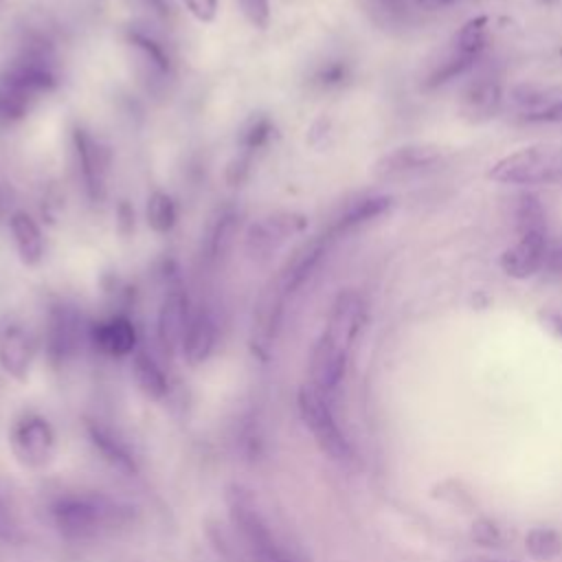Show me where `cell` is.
Wrapping results in <instances>:
<instances>
[{"label": "cell", "mask_w": 562, "mask_h": 562, "mask_svg": "<svg viewBox=\"0 0 562 562\" xmlns=\"http://www.w3.org/2000/svg\"><path fill=\"white\" fill-rule=\"evenodd\" d=\"M191 316V305L189 296L182 285L173 283L162 296V303L158 307V318H156V338L160 349L167 356H173L182 347V338L187 331V323Z\"/></svg>", "instance_id": "30bf717a"}, {"label": "cell", "mask_w": 562, "mask_h": 562, "mask_svg": "<svg viewBox=\"0 0 562 562\" xmlns=\"http://www.w3.org/2000/svg\"><path fill=\"white\" fill-rule=\"evenodd\" d=\"M92 347L108 358H125L136 353L138 331L132 318L123 314H114L105 321H99L88 331Z\"/></svg>", "instance_id": "9a60e30c"}, {"label": "cell", "mask_w": 562, "mask_h": 562, "mask_svg": "<svg viewBox=\"0 0 562 562\" xmlns=\"http://www.w3.org/2000/svg\"><path fill=\"white\" fill-rule=\"evenodd\" d=\"M35 358V338L15 318L0 321V367L13 380L24 382Z\"/></svg>", "instance_id": "8fae6325"}, {"label": "cell", "mask_w": 562, "mask_h": 562, "mask_svg": "<svg viewBox=\"0 0 562 562\" xmlns=\"http://www.w3.org/2000/svg\"><path fill=\"white\" fill-rule=\"evenodd\" d=\"M145 215H147V224L154 233L158 235H167L171 233V228L176 226V220H178V209H176V202L173 198L167 193V191H151L149 198H147V209H145Z\"/></svg>", "instance_id": "484cf974"}, {"label": "cell", "mask_w": 562, "mask_h": 562, "mask_svg": "<svg viewBox=\"0 0 562 562\" xmlns=\"http://www.w3.org/2000/svg\"><path fill=\"white\" fill-rule=\"evenodd\" d=\"M86 437L110 468L127 476L138 474V459L134 450L112 426L99 419H86Z\"/></svg>", "instance_id": "5bb4252c"}, {"label": "cell", "mask_w": 562, "mask_h": 562, "mask_svg": "<svg viewBox=\"0 0 562 562\" xmlns=\"http://www.w3.org/2000/svg\"><path fill=\"white\" fill-rule=\"evenodd\" d=\"M345 77V68L340 64H334V66H327L321 75H318V81L323 86H331V83H338L340 79Z\"/></svg>", "instance_id": "74e56055"}, {"label": "cell", "mask_w": 562, "mask_h": 562, "mask_svg": "<svg viewBox=\"0 0 562 562\" xmlns=\"http://www.w3.org/2000/svg\"><path fill=\"white\" fill-rule=\"evenodd\" d=\"M145 11H149V15L158 18V20H167L171 15V2L169 0H136Z\"/></svg>", "instance_id": "e575fe53"}, {"label": "cell", "mask_w": 562, "mask_h": 562, "mask_svg": "<svg viewBox=\"0 0 562 562\" xmlns=\"http://www.w3.org/2000/svg\"><path fill=\"white\" fill-rule=\"evenodd\" d=\"M514 217H516V231H518V235L544 233V231H547L544 209H542L540 200H538L533 193H522V195H518L516 209H514Z\"/></svg>", "instance_id": "83f0119b"}, {"label": "cell", "mask_w": 562, "mask_h": 562, "mask_svg": "<svg viewBox=\"0 0 562 562\" xmlns=\"http://www.w3.org/2000/svg\"><path fill=\"white\" fill-rule=\"evenodd\" d=\"M544 270L553 277L562 279V241L560 244H549L547 257H544Z\"/></svg>", "instance_id": "836d02e7"}, {"label": "cell", "mask_w": 562, "mask_h": 562, "mask_svg": "<svg viewBox=\"0 0 562 562\" xmlns=\"http://www.w3.org/2000/svg\"><path fill=\"white\" fill-rule=\"evenodd\" d=\"M325 248H327V239L325 237H318L310 244H305L303 248H299L294 252V257L285 263V268L281 270V274L277 277V283L281 285V290L285 294H292L296 292V288H301L307 277L314 272V268L318 266V261L323 259L325 255Z\"/></svg>", "instance_id": "ffe728a7"}, {"label": "cell", "mask_w": 562, "mask_h": 562, "mask_svg": "<svg viewBox=\"0 0 562 562\" xmlns=\"http://www.w3.org/2000/svg\"><path fill=\"white\" fill-rule=\"evenodd\" d=\"M246 171H248V156H239V158H235V160L228 165L226 178H228L231 184H239V182L244 180Z\"/></svg>", "instance_id": "d590c367"}, {"label": "cell", "mask_w": 562, "mask_h": 562, "mask_svg": "<svg viewBox=\"0 0 562 562\" xmlns=\"http://www.w3.org/2000/svg\"><path fill=\"white\" fill-rule=\"evenodd\" d=\"M281 562H292V560H290V558H285V560H281Z\"/></svg>", "instance_id": "ab89813d"}, {"label": "cell", "mask_w": 562, "mask_h": 562, "mask_svg": "<svg viewBox=\"0 0 562 562\" xmlns=\"http://www.w3.org/2000/svg\"><path fill=\"white\" fill-rule=\"evenodd\" d=\"M22 542H24V531H22L15 514L11 512V507L7 505V501L0 494V544L18 547Z\"/></svg>", "instance_id": "4dcf8cb0"}, {"label": "cell", "mask_w": 562, "mask_h": 562, "mask_svg": "<svg viewBox=\"0 0 562 562\" xmlns=\"http://www.w3.org/2000/svg\"><path fill=\"white\" fill-rule=\"evenodd\" d=\"M72 151L77 171L81 178V187L92 202H101L105 195V178H108V151L105 147L83 127L72 130Z\"/></svg>", "instance_id": "9c48e42d"}, {"label": "cell", "mask_w": 562, "mask_h": 562, "mask_svg": "<svg viewBox=\"0 0 562 562\" xmlns=\"http://www.w3.org/2000/svg\"><path fill=\"white\" fill-rule=\"evenodd\" d=\"M362 323H364V303L360 294L353 290H345L336 296L327 316V325L321 336H325L329 342L338 345L340 349L349 351L362 329Z\"/></svg>", "instance_id": "7c38bea8"}, {"label": "cell", "mask_w": 562, "mask_h": 562, "mask_svg": "<svg viewBox=\"0 0 562 562\" xmlns=\"http://www.w3.org/2000/svg\"><path fill=\"white\" fill-rule=\"evenodd\" d=\"M9 441L22 465L42 468L53 457L55 430L46 417L37 413H24L13 422Z\"/></svg>", "instance_id": "ba28073f"}, {"label": "cell", "mask_w": 562, "mask_h": 562, "mask_svg": "<svg viewBox=\"0 0 562 562\" xmlns=\"http://www.w3.org/2000/svg\"><path fill=\"white\" fill-rule=\"evenodd\" d=\"M391 198L389 195H367L362 200H356L353 204H349L345 209V213L336 220V224L331 226V235H340L347 233L356 226H362L375 217H380L384 211H389L391 206Z\"/></svg>", "instance_id": "d4e9b609"}, {"label": "cell", "mask_w": 562, "mask_h": 562, "mask_svg": "<svg viewBox=\"0 0 562 562\" xmlns=\"http://www.w3.org/2000/svg\"><path fill=\"white\" fill-rule=\"evenodd\" d=\"M307 226L305 215L294 211H277L259 217L250 224L244 237L246 255L255 261L272 257L290 237L303 233Z\"/></svg>", "instance_id": "8992f818"}, {"label": "cell", "mask_w": 562, "mask_h": 562, "mask_svg": "<svg viewBox=\"0 0 562 562\" xmlns=\"http://www.w3.org/2000/svg\"><path fill=\"white\" fill-rule=\"evenodd\" d=\"M492 562H501V560H492Z\"/></svg>", "instance_id": "60d3db41"}, {"label": "cell", "mask_w": 562, "mask_h": 562, "mask_svg": "<svg viewBox=\"0 0 562 562\" xmlns=\"http://www.w3.org/2000/svg\"><path fill=\"white\" fill-rule=\"evenodd\" d=\"M237 231H239V215L235 213H224L211 235H209V241H206V257L211 261H220L228 255V250L233 248L235 244V237H237Z\"/></svg>", "instance_id": "4316f807"}, {"label": "cell", "mask_w": 562, "mask_h": 562, "mask_svg": "<svg viewBox=\"0 0 562 562\" xmlns=\"http://www.w3.org/2000/svg\"><path fill=\"white\" fill-rule=\"evenodd\" d=\"M549 250L547 231L544 233H527L518 235V239L503 250L501 268L514 279L533 277L544 268V257Z\"/></svg>", "instance_id": "2e32d148"}, {"label": "cell", "mask_w": 562, "mask_h": 562, "mask_svg": "<svg viewBox=\"0 0 562 562\" xmlns=\"http://www.w3.org/2000/svg\"><path fill=\"white\" fill-rule=\"evenodd\" d=\"M485 18H472L468 20L454 40L450 42L446 55L439 59L435 70L428 77V86H441L450 79L463 75L472 61L479 57V53L485 46Z\"/></svg>", "instance_id": "52a82bcc"}, {"label": "cell", "mask_w": 562, "mask_h": 562, "mask_svg": "<svg viewBox=\"0 0 562 562\" xmlns=\"http://www.w3.org/2000/svg\"><path fill=\"white\" fill-rule=\"evenodd\" d=\"M9 228L20 261L26 266H37L44 257V237L37 222L26 211H15L9 217Z\"/></svg>", "instance_id": "44dd1931"}, {"label": "cell", "mask_w": 562, "mask_h": 562, "mask_svg": "<svg viewBox=\"0 0 562 562\" xmlns=\"http://www.w3.org/2000/svg\"><path fill=\"white\" fill-rule=\"evenodd\" d=\"M187 11L200 22H213L220 9V0H182Z\"/></svg>", "instance_id": "d6a6232c"}, {"label": "cell", "mask_w": 562, "mask_h": 562, "mask_svg": "<svg viewBox=\"0 0 562 562\" xmlns=\"http://www.w3.org/2000/svg\"><path fill=\"white\" fill-rule=\"evenodd\" d=\"M439 149L432 145H402L384 154L378 160L375 171L384 178H397L432 167L439 160Z\"/></svg>", "instance_id": "d6986e66"}, {"label": "cell", "mask_w": 562, "mask_h": 562, "mask_svg": "<svg viewBox=\"0 0 562 562\" xmlns=\"http://www.w3.org/2000/svg\"><path fill=\"white\" fill-rule=\"evenodd\" d=\"M224 501H226L231 525L235 527L252 562H281L288 558L268 518L263 516L252 490H248L241 483H231L226 487Z\"/></svg>", "instance_id": "7a4b0ae2"}, {"label": "cell", "mask_w": 562, "mask_h": 562, "mask_svg": "<svg viewBox=\"0 0 562 562\" xmlns=\"http://www.w3.org/2000/svg\"><path fill=\"white\" fill-rule=\"evenodd\" d=\"M501 99V86L490 77H481L463 92V112L472 119H487L498 110Z\"/></svg>", "instance_id": "cb8c5ba5"}, {"label": "cell", "mask_w": 562, "mask_h": 562, "mask_svg": "<svg viewBox=\"0 0 562 562\" xmlns=\"http://www.w3.org/2000/svg\"><path fill=\"white\" fill-rule=\"evenodd\" d=\"M134 518V507L103 492H64L48 503L53 529L72 542H88L123 529Z\"/></svg>", "instance_id": "6da1fadb"}, {"label": "cell", "mask_w": 562, "mask_h": 562, "mask_svg": "<svg viewBox=\"0 0 562 562\" xmlns=\"http://www.w3.org/2000/svg\"><path fill=\"white\" fill-rule=\"evenodd\" d=\"M215 340H217V325H215L213 312L206 305L193 307L187 323L184 338H182V347H180L182 358L191 367L202 364L213 353Z\"/></svg>", "instance_id": "ac0fdd59"}, {"label": "cell", "mask_w": 562, "mask_h": 562, "mask_svg": "<svg viewBox=\"0 0 562 562\" xmlns=\"http://www.w3.org/2000/svg\"><path fill=\"white\" fill-rule=\"evenodd\" d=\"M540 123H562V88H558V94L553 97L551 105L542 114Z\"/></svg>", "instance_id": "8d00e7d4"}, {"label": "cell", "mask_w": 562, "mask_h": 562, "mask_svg": "<svg viewBox=\"0 0 562 562\" xmlns=\"http://www.w3.org/2000/svg\"><path fill=\"white\" fill-rule=\"evenodd\" d=\"M349 351L329 342L325 336H318L310 353V384L321 393H331L342 382L347 369Z\"/></svg>", "instance_id": "e0dca14e"}, {"label": "cell", "mask_w": 562, "mask_h": 562, "mask_svg": "<svg viewBox=\"0 0 562 562\" xmlns=\"http://www.w3.org/2000/svg\"><path fill=\"white\" fill-rule=\"evenodd\" d=\"M125 42L149 75H156V77L169 75V70H171L169 53L151 33H145L140 29H127Z\"/></svg>", "instance_id": "7402d4cb"}, {"label": "cell", "mask_w": 562, "mask_h": 562, "mask_svg": "<svg viewBox=\"0 0 562 562\" xmlns=\"http://www.w3.org/2000/svg\"><path fill=\"white\" fill-rule=\"evenodd\" d=\"M296 406L303 426L310 430L318 448L336 461H349L351 446L327 404V395L312 384H303L296 395Z\"/></svg>", "instance_id": "277c9868"}, {"label": "cell", "mask_w": 562, "mask_h": 562, "mask_svg": "<svg viewBox=\"0 0 562 562\" xmlns=\"http://www.w3.org/2000/svg\"><path fill=\"white\" fill-rule=\"evenodd\" d=\"M83 321L75 305L55 303L46 316V334L44 347L46 358L55 369L72 362L83 345Z\"/></svg>", "instance_id": "5b68a950"}, {"label": "cell", "mask_w": 562, "mask_h": 562, "mask_svg": "<svg viewBox=\"0 0 562 562\" xmlns=\"http://www.w3.org/2000/svg\"><path fill=\"white\" fill-rule=\"evenodd\" d=\"M490 178L503 184L562 182V147H522L494 162Z\"/></svg>", "instance_id": "3957f363"}, {"label": "cell", "mask_w": 562, "mask_h": 562, "mask_svg": "<svg viewBox=\"0 0 562 562\" xmlns=\"http://www.w3.org/2000/svg\"><path fill=\"white\" fill-rule=\"evenodd\" d=\"M285 296L288 294L274 281V283L263 288V292L259 294V301L255 305V312H252V349L261 358L268 356V351H270V347L277 338L281 316H283Z\"/></svg>", "instance_id": "4fadbf2b"}, {"label": "cell", "mask_w": 562, "mask_h": 562, "mask_svg": "<svg viewBox=\"0 0 562 562\" xmlns=\"http://www.w3.org/2000/svg\"><path fill=\"white\" fill-rule=\"evenodd\" d=\"M527 549L531 551V555L547 560V558H553L562 549V544L551 529H533L527 536Z\"/></svg>", "instance_id": "f546056e"}, {"label": "cell", "mask_w": 562, "mask_h": 562, "mask_svg": "<svg viewBox=\"0 0 562 562\" xmlns=\"http://www.w3.org/2000/svg\"><path fill=\"white\" fill-rule=\"evenodd\" d=\"M270 132H272V123H270L268 116H261V114L259 116H250L246 121V125L241 127V132H239L241 149L246 154H250V151L263 147L268 143V138H270Z\"/></svg>", "instance_id": "f1b7e54d"}, {"label": "cell", "mask_w": 562, "mask_h": 562, "mask_svg": "<svg viewBox=\"0 0 562 562\" xmlns=\"http://www.w3.org/2000/svg\"><path fill=\"white\" fill-rule=\"evenodd\" d=\"M424 7H430V9H435V7H443V4H450L452 0H419Z\"/></svg>", "instance_id": "f35d334b"}, {"label": "cell", "mask_w": 562, "mask_h": 562, "mask_svg": "<svg viewBox=\"0 0 562 562\" xmlns=\"http://www.w3.org/2000/svg\"><path fill=\"white\" fill-rule=\"evenodd\" d=\"M132 373L145 397L162 400L169 393V380L151 353L136 351L132 358Z\"/></svg>", "instance_id": "603a6c76"}, {"label": "cell", "mask_w": 562, "mask_h": 562, "mask_svg": "<svg viewBox=\"0 0 562 562\" xmlns=\"http://www.w3.org/2000/svg\"><path fill=\"white\" fill-rule=\"evenodd\" d=\"M241 13L244 18L257 26V29H266L270 22V0H239Z\"/></svg>", "instance_id": "1f68e13d"}]
</instances>
